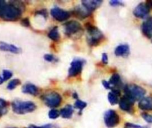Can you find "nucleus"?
Returning a JSON list of instances; mask_svg holds the SVG:
<instances>
[{"label": "nucleus", "mask_w": 152, "mask_h": 128, "mask_svg": "<svg viewBox=\"0 0 152 128\" xmlns=\"http://www.w3.org/2000/svg\"><path fill=\"white\" fill-rule=\"evenodd\" d=\"M109 4L112 7H117V6H124V3L121 1L118 0H112L109 2Z\"/></svg>", "instance_id": "30"}, {"label": "nucleus", "mask_w": 152, "mask_h": 128, "mask_svg": "<svg viewBox=\"0 0 152 128\" xmlns=\"http://www.w3.org/2000/svg\"><path fill=\"white\" fill-rule=\"evenodd\" d=\"M134 101L124 95L119 101V105L120 108L129 113H132L133 111V105Z\"/></svg>", "instance_id": "11"}, {"label": "nucleus", "mask_w": 152, "mask_h": 128, "mask_svg": "<svg viewBox=\"0 0 152 128\" xmlns=\"http://www.w3.org/2000/svg\"><path fill=\"white\" fill-rule=\"evenodd\" d=\"M21 24L23 26L28 27V26L30 25V21H29L28 18H25L22 19V20H21Z\"/></svg>", "instance_id": "36"}, {"label": "nucleus", "mask_w": 152, "mask_h": 128, "mask_svg": "<svg viewBox=\"0 0 152 128\" xmlns=\"http://www.w3.org/2000/svg\"><path fill=\"white\" fill-rule=\"evenodd\" d=\"M52 125L51 124H47L42 126H37L31 124L29 126L30 128H52Z\"/></svg>", "instance_id": "34"}, {"label": "nucleus", "mask_w": 152, "mask_h": 128, "mask_svg": "<svg viewBox=\"0 0 152 128\" xmlns=\"http://www.w3.org/2000/svg\"><path fill=\"white\" fill-rule=\"evenodd\" d=\"M60 115V111L56 109H52L49 111L48 116L51 119H56Z\"/></svg>", "instance_id": "26"}, {"label": "nucleus", "mask_w": 152, "mask_h": 128, "mask_svg": "<svg viewBox=\"0 0 152 128\" xmlns=\"http://www.w3.org/2000/svg\"><path fill=\"white\" fill-rule=\"evenodd\" d=\"M7 3L5 1H0V18H1L4 9L7 5Z\"/></svg>", "instance_id": "32"}, {"label": "nucleus", "mask_w": 152, "mask_h": 128, "mask_svg": "<svg viewBox=\"0 0 152 128\" xmlns=\"http://www.w3.org/2000/svg\"><path fill=\"white\" fill-rule=\"evenodd\" d=\"M124 128H149L148 126H142L134 123L127 122L125 123Z\"/></svg>", "instance_id": "28"}, {"label": "nucleus", "mask_w": 152, "mask_h": 128, "mask_svg": "<svg viewBox=\"0 0 152 128\" xmlns=\"http://www.w3.org/2000/svg\"><path fill=\"white\" fill-rule=\"evenodd\" d=\"M74 109L72 105H66L60 111V115L64 119H70L73 114Z\"/></svg>", "instance_id": "20"}, {"label": "nucleus", "mask_w": 152, "mask_h": 128, "mask_svg": "<svg viewBox=\"0 0 152 128\" xmlns=\"http://www.w3.org/2000/svg\"><path fill=\"white\" fill-rule=\"evenodd\" d=\"M102 85H103V87L107 89H112V87L110 86V85L109 84V82L105 81V80H103L102 81Z\"/></svg>", "instance_id": "37"}, {"label": "nucleus", "mask_w": 152, "mask_h": 128, "mask_svg": "<svg viewBox=\"0 0 152 128\" xmlns=\"http://www.w3.org/2000/svg\"><path fill=\"white\" fill-rule=\"evenodd\" d=\"M109 83L110 85V86L112 87V88L115 87V88H118L117 87H121V85H122L121 76L117 73H113L112 75V76L109 79Z\"/></svg>", "instance_id": "19"}, {"label": "nucleus", "mask_w": 152, "mask_h": 128, "mask_svg": "<svg viewBox=\"0 0 152 128\" xmlns=\"http://www.w3.org/2000/svg\"><path fill=\"white\" fill-rule=\"evenodd\" d=\"M102 62L104 64H107L108 63V56L106 53H103L102 55Z\"/></svg>", "instance_id": "35"}, {"label": "nucleus", "mask_w": 152, "mask_h": 128, "mask_svg": "<svg viewBox=\"0 0 152 128\" xmlns=\"http://www.w3.org/2000/svg\"><path fill=\"white\" fill-rule=\"evenodd\" d=\"M42 99L45 104L49 107H56L61 104L62 101V98L60 94L55 91L43 95Z\"/></svg>", "instance_id": "5"}, {"label": "nucleus", "mask_w": 152, "mask_h": 128, "mask_svg": "<svg viewBox=\"0 0 152 128\" xmlns=\"http://www.w3.org/2000/svg\"><path fill=\"white\" fill-rule=\"evenodd\" d=\"M12 128H16V127H12Z\"/></svg>", "instance_id": "41"}, {"label": "nucleus", "mask_w": 152, "mask_h": 128, "mask_svg": "<svg viewBox=\"0 0 152 128\" xmlns=\"http://www.w3.org/2000/svg\"><path fill=\"white\" fill-rule=\"evenodd\" d=\"M102 1L94 0V1H82V5L85 7L90 12H92L99 8L102 3Z\"/></svg>", "instance_id": "13"}, {"label": "nucleus", "mask_w": 152, "mask_h": 128, "mask_svg": "<svg viewBox=\"0 0 152 128\" xmlns=\"http://www.w3.org/2000/svg\"><path fill=\"white\" fill-rule=\"evenodd\" d=\"M22 92L25 94L36 95L37 94L38 88L36 85H34L33 84L27 83L23 86Z\"/></svg>", "instance_id": "18"}, {"label": "nucleus", "mask_w": 152, "mask_h": 128, "mask_svg": "<svg viewBox=\"0 0 152 128\" xmlns=\"http://www.w3.org/2000/svg\"><path fill=\"white\" fill-rule=\"evenodd\" d=\"M141 117L146 122L148 123H152V115H150L147 113H143L141 114Z\"/></svg>", "instance_id": "29"}, {"label": "nucleus", "mask_w": 152, "mask_h": 128, "mask_svg": "<svg viewBox=\"0 0 152 128\" xmlns=\"http://www.w3.org/2000/svg\"><path fill=\"white\" fill-rule=\"evenodd\" d=\"M151 42H152V40H151Z\"/></svg>", "instance_id": "42"}, {"label": "nucleus", "mask_w": 152, "mask_h": 128, "mask_svg": "<svg viewBox=\"0 0 152 128\" xmlns=\"http://www.w3.org/2000/svg\"><path fill=\"white\" fill-rule=\"evenodd\" d=\"M12 111L18 114H24L34 111L36 106L35 104L31 101H23L15 100L11 103Z\"/></svg>", "instance_id": "4"}, {"label": "nucleus", "mask_w": 152, "mask_h": 128, "mask_svg": "<svg viewBox=\"0 0 152 128\" xmlns=\"http://www.w3.org/2000/svg\"><path fill=\"white\" fill-rule=\"evenodd\" d=\"M21 84V81L18 79H14L11 80L7 85V89L10 90H12L15 88L18 85Z\"/></svg>", "instance_id": "25"}, {"label": "nucleus", "mask_w": 152, "mask_h": 128, "mask_svg": "<svg viewBox=\"0 0 152 128\" xmlns=\"http://www.w3.org/2000/svg\"><path fill=\"white\" fill-rule=\"evenodd\" d=\"M104 122L108 128L116 127L120 122V118L118 113L113 110H108L104 114Z\"/></svg>", "instance_id": "6"}, {"label": "nucleus", "mask_w": 152, "mask_h": 128, "mask_svg": "<svg viewBox=\"0 0 152 128\" xmlns=\"http://www.w3.org/2000/svg\"><path fill=\"white\" fill-rule=\"evenodd\" d=\"M87 32V41L91 46H96L104 39L103 33L96 26L87 23L85 25Z\"/></svg>", "instance_id": "2"}, {"label": "nucleus", "mask_w": 152, "mask_h": 128, "mask_svg": "<svg viewBox=\"0 0 152 128\" xmlns=\"http://www.w3.org/2000/svg\"><path fill=\"white\" fill-rule=\"evenodd\" d=\"M50 14L54 19L58 21H64L70 17L69 12L58 7H55L50 10Z\"/></svg>", "instance_id": "9"}, {"label": "nucleus", "mask_w": 152, "mask_h": 128, "mask_svg": "<svg viewBox=\"0 0 152 128\" xmlns=\"http://www.w3.org/2000/svg\"><path fill=\"white\" fill-rule=\"evenodd\" d=\"M73 97H74V98H77V97H78L77 94L76 93L74 94H73Z\"/></svg>", "instance_id": "40"}, {"label": "nucleus", "mask_w": 152, "mask_h": 128, "mask_svg": "<svg viewBox=\"0 0 152 128\" xmlns=\"http://www.w3.org/2000/svg\"><path fill=\"white\" fill-rule=\"evenodd\" d=\"M83 60L79 59H74L70 65V68L68 70V75L71 77L75 76L80 74L83 69Z\"/></svg>", "instance_id": "8"}, {"label": "nucleus", "mask_w": 152, "mask_h": 128, "mask_svg": "<svg viewBox=\"0 0 152 128\" xmlns=\"http://www.w3.org/2000/svg\"><path fill=\"white\" fill-rule=\"evenodd\" d=\"M12 75V73L10 71L5 69L2 72V75L1 77H2V79L4 82V81L9 79L10 78H11Z\"/></svg>", "instance_id": "27"}, {"label": "nucleus", "mask_w": 152, "mask_h": 128, "mask_svg": "<svg viewBox=\"0 0 152 128\" xmlns=\"http://www.w3.org/2000/svg\"><path fill=\"white\" fill-rule=\"evenodd\" d=\"M24 9V4L20 1H11L7 3L1 18L5 21L18 20Z\"/></svg>", "instance_id": "1"}, {"label": "nucleus", "mask_w": 152, "mask_h": 128, "mask_svg": "<svg viewBox=\"0 0 152 128\" xmlns=\"http://www.w3.org/2000/svg\"><path fill=\"white\" fill-rule=\"evenodd\" d=\"M3 82H4V81H3V79H2V77H1V76H0V84H1L3 83Z\"/></svg>", "instance_id": "39"}, {"label": "nucleus", "mask_w": 152, "mask_h": 128, "mask_svg": "<svg viewBox=\"0 0 152 128\" xmlns=\"http://www.w3.org/2000/svg\"><path fill=\"white\" fill-rule=\"evenodd\" d=\"M145 4H146V5H147V7H148V8L150 9H152V1H150V0L147 1L145 2Z\"/></svg>", "instance_id": "38"}, {"label": "nucleus", "mask_w": 152, "mask_h": 128, "mask_svg": "<svg viewBox=\"0 0 152 128\" xmlns=\"http://www.w3.org/2000/svg\"><path fill=\"white\" fill-rule=\"evenodd\" d=\"M107 99L109 102V103L112 105H116L119 103V99H118V96L115 95L114 93L112 92H110L108 93L107 95Z\"/></svg>", "instance_id": "22"}, {"label": "nucleus", "mask_w": 152, "mask_h": 128, "mask_svg": "<svg viewBox=\"0 0 152 128\" xmlns=\"http://www.w3.org/2000/svg\"><path fill=\"white\" fill-rule=\"evenodd\" d=\"M74 15L80 19H84L87 18L91 14V12L88 11L85 7L82 6L77 7L73 11Z\"/></svg>", "instance_id": "16"}, {"label": "nucleus", "mask_w": 152, "mask_h": 128, "mask_svg": "<svg viewBox=\"0 0 152 128\" xmlns=\"http://www.w3.org/2000/svg\"><path fill=\"white\" fill-rule=\"evenodd\" d=\"M138 107L142 110H152V97H144L138 103Z\"/></svg>", "instance_id": "15"}, {"label": "nucleus", "mask_w": 152, "mask_h": 128, "mask_svg": "<svg viewBox=\"0 0 152 128\" xmlns=\"http://www.w3.org/2000/svg\"><path fill=\"white\" fill-rule=\"evenodd\" d=\"M141 31L148 39L152 38V17H148L141 24Z\"/></svg>", "instance_id": "12"}, {"label": "nucleus", "mask_w": 152, "mask_h": 128, "mask_svg": "<svg viewBox=\"0 0 152 128\" xmlns=\"http://www.w3.org/2000/svg\"><path fill=\"white\" fill-rule=\"evenodd\" d=\"M114 53L116 56L126 57L130 53L129 46L127 44H119L115 48Z\"/></svg>", "instance_id": "14"}, {"label": "nucleus", "mask_w": 152, "mask_h": 128, "mask_svg": "<svg viewBox=\"0 0 152 128\" xmlns=\"http://www.w3.org/2000/svg\"><path fill=\"white\" fill-rule=\"evenodd\" d=\"M44 59L45 60H46V61L48 62H53V61H55V57L51 55V54H46L44 55Z\"/></svg>", "instance_id": "31"}, {"label": "nucleus", "mask_w": 152, "mask_h": 128, "mask_svg": "<svg viewBox=\"0 0 152 128\" xmlns=\"http://www.w3.org/2000/svg\"><path fill=\"white\" fill-rule=\"evenodd\" d=\"M35 14L36 15H40L43 16L44 18H46L48 17V11L46 9H41V10H39L37 11H36L35 12Z\"/></svg>", "instance_id": "33"}, {"label": "nucleus", "mask_w": 152, "mask_h": 128, "mask_svg": "<svg viewBox=\"0 0 152 128\" xmlns=\"http://www.w3.org/2000/svg\"><path fill=\"white\" fill-rule=\"evenodd\" d=\"M65 33L69 37H72L77 34H81L83 31L82 27L79 22L75 20H71L64 24Z\"/></svg>", "instance_id": "7"}, {"label": "nucleus", "mask_w": 152, "mask_h": 128, "mask_svg": "<svg viewBox=\"0 0 152 128\" xmlns=\"http://www.w3.org/2000/svg\"><path fill=\"white\" fill-rule=\"evenodd\" d=\"M150 11L145 2H141L133 10V14L137 18H144L148 14Z\"/></svg>", "instance_id": "10"}, {"label": "nucleus", "mask_w": 152, "mask_h": 128, "mask_svg": "<svg viewBox=\"0 0 152 128\" xmlns=\"http://www.w3.org/2000/svg\"><path fill=\"white\" fill-rule=\"evenodd\" d=\"M28 128H30V127H28Z\"/></svg>", "instance_id": "43"}, {"label": "nucleus", "mask_w": 152, "mask_h": 128, "mask_svg": "<svg viewBox=\"0 0 152 128\" xmlns=\"http://www.w3.org/2000/svg\"><path fill=\"white\" fill-rule=\"evenodd\" d=\"M124 91L125 96L132 100L133 101L141 100L144 98L146 91L142 87L134 84H126L124 87Z\"/></svg>", "instance_id": "3"}, {"label": "nucleus", "mask_w": 152, "mask_h": 128, "mask_svg": "<svg viewBox=\"0 0 152 128\" xmlns=\"http://www.w3.org/2000/svg\"><path fill=\"white\" fill-rule=\"evenodd\" d=\"M0 50L10 52L13 53H20L21 51L20 48L4 41H0Z\"/></svg>", "instance_id": "17"}, {"label": "nucleus", "mask_w": 152, "mask_h": 128, "mask_svg": "<svg viewBox=\"0 0 152 128\" xmlns=\"http://www.w3.org/2000/svg\"><path fill=\"white\" fill-rule=\"evenodd\" d=\"M48 37L54 41H58L60 39V35L58 27H54L48 33Z\"/></svg>", "instance_id": "21"}, {"label": "nucleus", "mask_w": 152, "mask_h": 128, "mask_svg": "<svg viewBox=\"0 0 152 128\" xmlns=\"http://www.w3.org/2000/svg\"><path fill=\"white\" fill-rule=\"evenodd\" d=\"M8 103L4 99L0 98V117L5 114L7 112Z\"/></svg>", "instance_id": "23"}, {"label": "nucleus", "mask_w": 152, "mask_h": 128, "mask_svg": "<svg viewBox=\"0 0 152 128\" xmlns=\"http://www.w3.org/2000/svg\"><path fill=\"white\" fill-rule=\"evenodd\" d=\"M74 106L75 108L78 109L80 110V113H81L83 110L87 106V103L79 99H77L75 102Z\"/></svg>", "instance_id": "24"}]
</instances>
